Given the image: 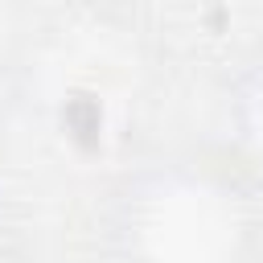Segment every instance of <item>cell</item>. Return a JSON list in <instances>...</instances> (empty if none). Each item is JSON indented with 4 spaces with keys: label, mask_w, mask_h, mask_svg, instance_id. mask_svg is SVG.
Listing matches in <instances>:
<instances>
[{
    "label": "cell",
    "mask_w": 263,
    "mask_h": 263,
    "mask_svg": "<svg viewBox=\"0 0 263 263\" xmlns=\"http://www.w3.org/2000/svg\"><path fill=\"white\" fill-rule=\"evenodd\" d=\"M140 238L148 263H222L234 251L238 218L226 193L201 181H168L148 193Z\"/></svg>",
    "instance_id": "6da1fadb"
},
{
    "label": "cell",
    "mask_w": 263,
    "mask_h": 263,
    "mask_svg": "<svg viewBox=\"0 0 263 263\" xmlns=\"http://www.w3.org/2000/svg\"><path fill=\"white\" fill-rule=\"evenodd\" d=\"M255 127H259V140H263V99H259V119H255Z\"/></svg>",
    "instance_id": "7a4b0ae2"
}]
</instances>
